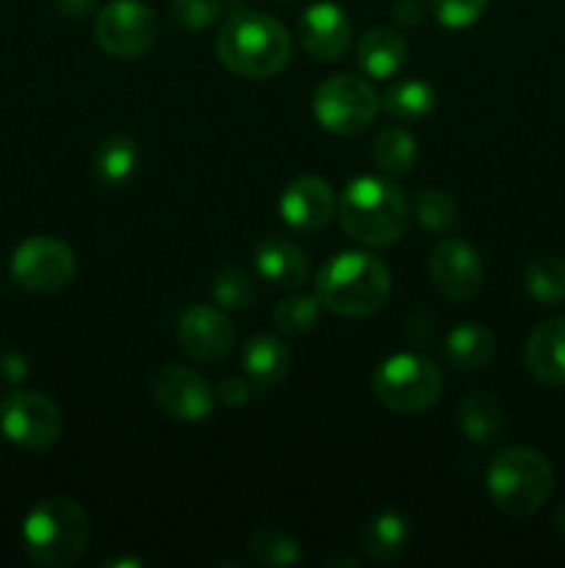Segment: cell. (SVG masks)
<instances>
[{"mask_svg":"<svg viewBox=\"0 0 565 568\" xmlns=\"http://www.w3.org/2000/svg\"><path fill=\"white\" fill-rule=\"evenodd\" d=\"M524 286L532 300L541 305H563L565 303V258L557 255H543L530 261L524 272Z\"/></svg>","mask_w":565,"mask_h":568,"instance_id":"26","label":"cell"},{"mask_svg":"<svg viewBox=\"0 0 565 568\" xmlns=\"http://www.w3.org/2000/svg\"><path fill=\"white\" fill-rule=\"evenodd\" d=\"M22 547L37 566H72L89 547L86 510L70 497L42 499L22 521Z\"/></svg>","mask_w":565,"mask_h":568,"instance_id":"4","label":"cell"},{"mask_svg":"<svg viewBox=\"0 0 565 568\" xmlns=\"http://www.w3.org/2000/svg\"><path fill=\"white\" fill-rule=\"evenodd\" d=\"M460 430L474 444H493L504 430V410L496 397L485 392H471L460 405Z\"/></svg>","mask_w":565,"mask_h":568,"instance_id":"23","label":"cell"},{"mask_svg":"<svg viewBox=\"0 0 565 568\" xmlns=\"http://www.w3.org/2000/svg\"><path fill=\"white\" fill-rule=\"evenodd\" d=\"M415 220L421 222V227L432 233H449L452 227H458L460 222V209L454 203V197L443 189H421L419 197H415Z\"/></svg>","mask_w":565,"mask_h":568,"instance_id":"29","label":"cell"},{"mask_svg":"<svg viewBox=\"0 0 565 568\" xmlns=\"http://www.w3.org/2000/svg\"><path fill=\"white\" fill-rule=\"evenodd\" d=\"M216 55L236 75L264 81L286 70L291 61V37L275 17L260 11H236L216 37Z\"/></svg>","mask_w":565,"mask_h":568,"instance_id":"2","label":"cell"},{"mask_svg":"<svg viewBox=\"0 0 565 568\" xmlns=\"http://www.w3.org/2000/svg\"><path fill=\"white\" fill-rule=\"evenodd\" d=\"M491 503L507 516H530L548 499L554 471L546 455L532 447H507L487 466Z\"/></svg>","mask_w":565,"mask_h":568,"instance_id":"5","label":"cell"},{"mask_svg":"<svg viewBox=\"0 0 565 568\" xmlns=\"http://www.w3.org/2000/svg\"><path fill=\"white\" fill-rule=\"evenodd\" d=\"M338 220L352 242L366 247H391L408 231V197L388 178H355L338 200Z\"/></svg>","mask_w":565,"mask_h":568,"instance_id":"1","label":"cell"},{"mask_svg":"<svg viewBox=\"0 0 565 568\" xmlns=\"http://www.w3.org/2000/svg\"><path fill=\"white\" fill-rule=\"evenodd\" d=\"M408 541L410 521L402 514H397V510H382V514H377L363 527V536H360L366 558L374 560V564H391V560H397L404 552V547H408Z\"/></svg>","mask_w":565,"mask_h":568,"instance_id":"22","label":"cell"},{"mask_svg":"<svg viewBox=\"0 0 565 568\" xmlns=\"http://www.w3.org/2000/svg\"><path fill=\"white\" fill-rule=\"evenodd\" d=\"M430 6L441 26L465 28L485 14L487 0H430Z\"/></svg>","mask_w":565,"mask_h":568,"instance_id":"32","label":"cell"},{"mask_svg":"<svg viewBox=\"0 0 565 568\" xmlns=\"http://www.w3.org/2000/svg\"><path fill=\"white\" fill-rule=\"evenodd\" d=\"M554 530L559 532V538H565V505L554 514Z\"/></svg>","mask_w":565,"mask_h":568,"instance_id":"37","label":"cell"},{"mask_svg":"<svg viewBox=\"0 0 565 568\" xmlns=\"http://www.w3.org/2000/svg\"><path fill=\"white\" fill-rule=\"evenodd\" d=\"M75 253L55 236H31L11 255V277L28 292L50 294L64 288L75 275Z\"/></svg>","mask_w":565,"mask_h":568,"instance_id":"10","label":"cell"},{"mask_svg":"<svg viewBox=\"0 0 565 568\" xmlns=\"http://www.w3.org/2000/svg\"><path fill=\"white\" fill-rule=\"evenodd\" d=\"M158 17L142 0H111L94 20V39L114 59H138L158 42Z\"/></svg>","mask_w":565,"mask_h":568,"instance_id":"8","label":"cell"},{"mask_svg":"<svg viewBox=\"0 0 565 568\" xmlns=\"http://www.w3.org/2000/svg\"><path fill=\"white\" fill-rule=\"evenodd\" d=\"M210 297L216 300L219 308L247 311L253 308L255 297H258V286H255L253 275L244 272L242 266H222L210 283Z\"/></svg>","mask_w":565,"mask_h":568,"instance_id":"28","label":"cell"},{"mask_svg":"<svg viewBox=\"0 0 565 568\" xmlns=\"http://www.w3.org/2000/svg\"><path fill=\"white\" fill-rule=\"evenodd\" d=\"M153 394L164 414L177 422H203L214 410V388L203 375L181 364L161 366L153 377Z\"/></svg>","mask_w":565,"mask_h":568,"instance_id":"12","label":"cell"},{"mask_svg":"<svg viewBox=\"0 0 565 568\" xmlns=\"http://www.w3.org/2000/svg\"><path fill=\"white\" fill-rule=\"evenodd\" d=\"M170 17L183 31H203L222 17L219 0H170Z\"/></svg>","mask_w":565,"mask_h":568,"instance_id":"31","label":"cell"},{"mask_svg":"<svg viewBox=\"0 0 565 568\" xmlns=\"http://www.w3.org/2000/svg\"><path fill=\"white\" fill-rule=\"evenodd\" d=\"M249 555L264 566L286 568L299 564L302 549L291 532L280 530V527H258L249 536Z\"/></svg>","mask_w":565,"mask_h":568,"instance_id":"27","label":"cell"},{"mask_svg":"<svg viewBox=\"0 0 565 568\" xmlns=\"http://www.w3.org/2000/svg\"><path fill=\"white\" fill-rule=\"evenodd\" d=\"M438 103L435 89L421 78H404V81L391 83L382 94V111L393 116V120L413 122L430 114Z\"/></svg>","mask_w":565,"mask_h":568,"instance_id":"25","label":"cell"},{"mask_svg":"<svg viewBox=\"0 0 565 568\" xmlns=\"http://www.w3.org/2000/svg\"><path fill=\"white\" fill-rule=\"evenodd\" d=\"M55 6V11L70 20H83V17L94 14L97 11V0H50Z\"/></svg>","mask_w":565,"mask_h":568,"instance_id":"36","label":"cell"},{"mask_svg":"<svg viewBox=\"0 0 565 568\" xmlns=\"http://www.w3.org/2000/svg\"><path fill=\"white\" fill-rule=\"evenodd\" d=\"M253 392L255 388L247 377L230 375L219 383V388H216V397H219V403L225 405V408H242V405H247V399L253 397Z\"/></svg>","mask_w":565,"mask_h":568,"instance_id":"33","label":"cell"},{"mask_svg":"<svg viewBox=\"0 0 565 568\" xmlns=\"http://www.w3.org/2000/svg\"><path fill=\"white\" fill-rule=\"evenodd\" d=\"M408 64V42L393 28H371L358 44V67L374 81L397 75Z\"/></svg>","mask_w":565,"mask_h":568,"instance_id":"19","label":"cell"},{"mask_svg":"<svg viewBox=\"0 0 565 568\" xmlns=\"http://www.w3.org/2000/svg\"><path fill=\"white\" fill-rule=\"evenodd\" d=\"M336 214L332 186L319 175L294 178L280 194V216L291 231L319 233Z\"/></svg>","mask_w":565,"mask_h":568,"instance_id":"14","label":"cell"},{"mask_svg":"<svg viewBox=\"0 0 565 568\" xmlns=\"http://www.w3.org/2000/svg\"><path fill=\"white\" fill-rule=\"evenodd\" d=\"M138 164H142V153H138L136 139L125 136V133L105 136L94 153V175L109 189L125 186L136 175Z\"/></svg>","mask_w":565,"mask_h":568,"instance_id":"21","label":"cell"},{"mask_svg":"<svg viewBox=\"0 0 565 568\" xmlns=\"http://www.w3.org/2000/svg\"><path fill=\"white\" fill-rule=\"evenodd\" d=\"M275 325L280 327L286 336H305L319 325L321 303L314 294H291V297L280 300L275 308Z\"/></svg>","mask_w":565,"mask_h":568,"instance_id":"30","label":"cell"},{"mask_svg":"<svg viewBox=\"0 0 565 568\" xmlns=\"http://www.w3.org/2000/svg\"><path fill=\"white\" fill-rule=\"evenodd\" d=\"M430 281L449 303H469L482 292L485 266L480 253L463 239H443L430 253Z\"/></svg>","mask_w":565,"mask_h":568,"instance_id":"11","label":"cell"},{"mask_svg":"<svg viewBox=\"0 0 565 568\" xmlns=\"http://www.w3.org/2000/svg\"><path fill=\"white\" fill-rule=\"evenodd\" d=\"M25 375H28V364L22 355L17 353L0 355V377H3L6 383H20L25 381Z\"/></svg>","mask_w":565,"mask_h":568,"instance_id":"35","label":"cell"},{"mask_svg":"<svg viewBox=\"0 0 565 568\" xmlns=\"http://www.w3.org/2000/svg\"><path fill=\"white\" fill-rule=\"evenodd\" d=\"M302 48L316 61H338L352 42V22L336 3H316L299 20Z\"/></svg>","mask_w":565,"mask_h":568,"instance_id":"15","label":"cell"},{"mask_svg":"<svg viewBox=\"0 0 565 568\" xmlns=\"http://www.w3.org/2000/svg\"><path fill=\"white\" fill-rule=\"evenodd\" d=\"M316 297L332 314L363 320L382 311L391 297V272L371 253H338L321 264Z\"/></svg>","mask_w":565,"mask_h":568,"instance_id":"3","label":"cell"},{"mask_svg":"<svg viewBox=\"0 0 565 568\" xmlns=\"http://www.w3.org/2000/svg\"><path fill=\"white\" fill-rule=\"evenodd\" d=\"M236 331L219 305H194L181 316L177 344L183 353L199 364H219L230 355Z\"/></svg>","mask_w":565,"mask_h":568,"instance_id":"13","label":"cell"},{"mask_svg":"<svg viewBox=\"0 0 565 568\" xmlns=\"http://www.w3.org/2000/svg\"><path fill=\"white\" fill-rule=\"evenodd\" d=\"M415 159H419V142H415L413 133L404 131L402 125H386L377 131L374 142H371V161L386 175H408L413 170Z\"/></svg>","mask_w":565,"mask_h":568,"instance_id":"24","label":"cell"},{"mask_svg":"<svg viewBox=\"0 0 565 568\" xmlns=\"http://www.w3.org/2000/svg\"><path fill=\"white\" fill-rule=\"evenodd\" d=\"M526 369L543 386H565V316L543 320L524 349Z\"/></svg>","mask_w":565,"mask_h":568,"instance_id":"16","label":"cell"},{"mask_svg":"<svg viewBox=\"0 0 565 568\" xmlns=\"http://www.w3.org/2000/svg\"><path fill=\"white\" fill-rule=\"evenodd\" d=\"M255 270L271 286L297 288L308 281V255L286 236H266L255 244Z\"/></svg>","mask_w":565,"mask_h":568,"instance_id":"17","label":"cell"},{"mask_svg":"<svg viewBox=\"0 0 565 568\" xmlns=\"http://www.w3.org/2000/svg\"><path fill=\"white\" fill-rule=\"evenodd\" d=\"M103 566H109V568H114V566H133V568H138L142 564H138V560H133V558H120V560H109V564H103Z\"/></svg>","mask_w":565,"mask_h":568,"instance_id":"38","label":"cell"},{"mask_svg":"<svg viewBox=\"0 0 565 568\" xmlns=\"http://www.w3.org/2000/svg\"><path fill=\"white\" fill-rule=\"evenodd\" d=\"M382 111V98L366 78L332 75L314 92V116L325 131L352 136L366 131Z\"/></svg>","mask_w":565,"mask_h":568,"instance_id":"7","label":"cell"},{"mask_svg":"<svg viewBox=\"0 0 565 568\" xmlns=\"http://www.w3.org/2000/svg\"><path fill=\"white\" fill-rule=\"evenodd\" d=\"M371 388L393 414H424L441 399L443 375L424 355L399 353L377 366Z\"/></svg>","mask_w":565,"mask_h":568,"instance_id":"6","label":"cell"},{"mask_svg":"<svg viewBox=\"0 0 565 568\" xmlns=\"http://www.w3.org/2000/svg\"><path fill=\"white\" fill-rule=\"evenodd\" d=\"M496 353V338L480 322H465L458 325L443 342V355H446L449 366L460 372H476L487 366Z\"/></svg>","mask_w":565,"mask_h":568,"instance_id":"20","label":"cell"},{"mask_svg":"<svg viewBox=\"0 0 565 568\" xmlns=\"http://www.w3.org/2000/svg\"><path fill=\"white\" fill-rule=\"evenodd\" d=\"M424 14H427V9H424V3H421V0H397V3H393V9H391V17L402 28L421 26V22H424Z\"/></svg>","mask_w":565,"mask_h":568,"instance_id":"34","label":"cell"},{"mask_svg":"<svg viewBox=\"0 0 565 568\" xmlns=\"http://www.w3.org/2000/svg\"><path fill=\"white\" fill-rule=\"evenodd\" d=\"M242 369L244 377L253 383L255 392L266 394L275 386H280L291 369V353L280 338L269 333H258L249 338L242 349Z\"/></svg>","mask_w":565,"mask_h":568,"instance_id":"18","label":"cell"},{"mask_svg":"<svg viewBox=\"0 0 565 568\" xmlns=\"http://www.w3.org/2000/svg\"><path fill=\"white\" fill-rule=\"evenodd\" d=\"M64 430L59 405L39 392H11L0 403V433L17 447L48 449Z\"/></svg>","mask_w":565,"mask_h":568,"instance_id":"9","label":"cell"}]
</instances>
